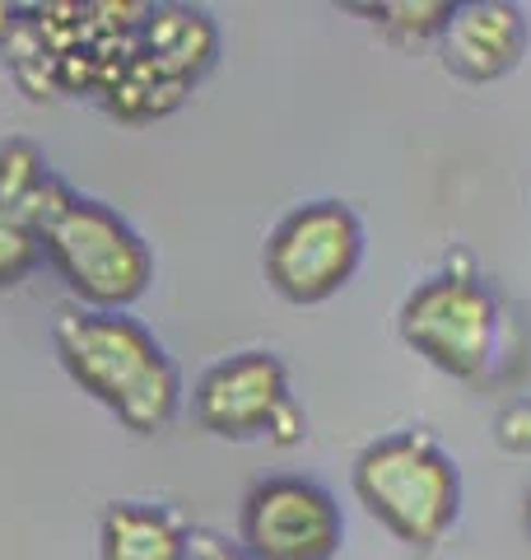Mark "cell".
Returning <instances> with one entry per match:
<instances>
[{"label":"cell","mask_w":531,"mask_h":560,"mask_svg":"<svg viewBox=\"0 0 531 560\" xmlns=\"http://www.w3.org/2000/svg\"><path fill=\"white\" fill-rule=\"evenodd\" d=\"M145 0H61V5H24L5 43L14 84L33 103L51 98H103L117 66L127 61Z\"/></svg>","instance_id":"6da1fadb"},{"label":"cell","mask_w":531,"mask_h":560,"mask_svg":"<svg viewBox=\"0 0 531 560\" xmlns=\"http://www.w3.org/2000/svg\"><path fill=\"white\" fill-rule=\"evenodd\" d=\"M66 374L103 401L131 434H158L182 407V374L145 323L131 313H94L70 304L51 323Z\"/></svg>","instance_id":"7a4b0ae2"},{"label":"cell","mask_w":531,"mask_h":560,"mask_svg":"<svg viewBox=\"0 0 531 560\" xmlns=\"http://www.w3.org/2000/svg\"><path fill=\"white\" fill-rule=\"evenodd\" d=\"M354 495L387 533L434 551L462 514V471L420 430L382 434L354 458Z\"/></svg>","instance_id":"3957f363"},{"label":"cell","mask_w":531,"mask_h":560,"mask_svg":"<svg viewBox=\"0 0 531 560\" xmlns=\"http://www.w3.org/2000/svg\"><path fill=\"white\" fill-rule=\"evenodd\" d=\"M43 261L80 308L127 313L154 280L150 243L108 201L80 197L75 187L43 224Z\"/></svg>","instance_id":"277c9868"},{"label":"cell","mask_w":531,"mask_h":560,"mask_svg":"<svg viewBox=\"0 0 531 560\" xmlns=\"http://www.w3.org/2000/svg\"><path fill=\"white\" fill-rule=\"evenodd\" d=\"M215 57H220V28L205 10L182 5V0L145 5V20L135 28L127 61L117 66V75L98 103L103 113L127 121V127L164 121L215 70Z\"/></svg>","instance_id":"5b68a950"},{"label":"cell","mask_w":531,"mask_h":560,"mask_svg":"<svg viewBox=\"0 0 531 560\" xmlns=\"http://www.w3.org/2000/svg\"><path fill=\"white\" fill-rule=\"evenodd\" d=\"M401 341L429 360L434 370L448 378H485L499 360L504 341V300L485 285L467 253H452L442 271L405 294L401 318H397Z\"/></svg>","instance_id":"8992f818"},{"label":"cell","mask_w":531,"mask_h":560,"mask_svg":"<svg viewBox=\"0 0 531 560\" xmlns=\"http://www.w3.org/2000/svg\"><path fill=\"white\" fill-rule=\"evenodd\" d=\"M191 416H197V425L205 434L228 444L266 440V444L294 448L308 434L290 370L275 350H238V355L215 360L197 378Z\"/></svg>","instance_id":"52a82bcc"},{"label":"cell","mask_w":531,"mask_h":560,"mask_svg":"<svg viewBox=\"0 0 531 560\" xmlns=\"http://www.w3.org/2000/svg\"><path fill=\"white\" fill-rule=\"evenodd\" d=\"M364 261V220L345 201H304L266 234L261 267L280 300L322 304L341 294Z\"/></svg>","instance_id":"ba28073f"},{"label":"cell","mask_w":531,"mask_h":560,"mask_svg":"<svg viewBox=\"0 0 531 560\" xmlns=\"http://www.w3.org/2000/svg\"><path fill=\"white\" fill-rule=\"evenodd\" d=\"M345 518L327 486L312 477H261L238 504V547L247 560H331L341 551Z\"/></svg>","instance_id":"9c48e42d"},{"label":"cell","mask_w":531,"mask_h":560,"mask_svg":"<svg viewBox=\"0 0 531 560\" xmlns=\"http://www.w3.org/2000/svg\"><path fill=\"white\" fill-rule=\"evenodd\" d=\"M70 183L47 168L33 140H5L0 145V290L43 261V224L66 201Z\"/></svg>","instance_id":"30bf717a"},{"label":"cell","mask_w":531,"mask_h":560,"mask_svg":"<svg viewBox=\"0 0 531 560\" xmlns=\"http://www.w3.org/2000/svg\"><path fill=\"white\" fill-rule=\"evenodd\" d=\"M438 57L467 84H494L512 75L527 57V20L508 0H471L452 5V20L438 33Z\"/></svg>","instance_id":"8fae6325"},{"label":"cell","mask_w":531,"mask_h":560,"mask_svg":"<svg viewBox=\"0 0 531 560\" xmlns=\"http://www.w3.org/2000/svg\"><path fill=\"white\" fill-rule=\"evenodd\" d=\"M187 518L150 500H113L98 523L103 560H187Z\"/></svg>","instance_id":"7c38bea8"},{"label":"cell","mask_w":531,"mask_h":560,"mask_svg":"<svg viewBox=\"0 0 531 560\" xmlns=\"http://www.w3.org/2000/svg\"><path fill=\"white\" fill-rule=\"evenodd\" d=\"M397 43H429L452 20V0H392V5H354Z\"/></svg>","instance_id":"4fadbf2b"},{"label":"cell","mask_w":531,"mask_h":560,"mask_svg":"<svg viewBox=\"0 0 531 560\" xmlns=\"http://www.w3.org/2000/svg\"><path fill=\"white\" fill-rule=\"evenodd\" d=\"M494 434H499V444L508 453H531V397L508 401L499 420H494Z\"/></svg>","instance_id":"5bb4252c"},{"label":"cell","mask_w":531,"mask_h":560,"mask_svg":"<svg viewBox=\"0 0 531 560\" xmlns=\"http://www.w3.org/2000/svg\"><path fill=\"white\" fill-rule=\"evenodd\" d=\"M187 560H247V556H243L238 541L224 537V533H191Z\"/></svg>","instance_id":"9a60e30c"},{"label":"cell","mask_w":531,"mask_h":560,"mask_svg":"<svg viewBox=\"0 0 531 560\" xmlns=\"http://www.w3.org/2000/svg\"><path fill=\"white\" fill-rule=\"evenodd\" d=\"M20 14H24V5H14V0H0V43L14 33V24H20Z\"/></svg>","instance_id":"2e32d148"},{"label":"cell","mask_w":531,"mask_h":560,"mask_svg":"<svg viewBox=\"0 0 531 560\" xmlns=\"http://www.w3.org/2000/svg\"><path fill=\"white\" fill-rule=\"evenodd\" d=\"M527 528H531V490H527Z\"/></svg>","instance_id":"e0dca14e"}]
</instances>
